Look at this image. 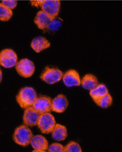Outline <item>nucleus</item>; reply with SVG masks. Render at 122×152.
I'll return each instance as SVG.
<instances>
[{
  "label": "nucleus",
  "instance_id": "24",
  "mask_svg": "<svg viewBox=\"0 0 122 152\" xmlns=\"http://www.w3.org/2000/svg\"><path fill=\"white\" fill-rule=\"evenodd\" d=\"M44 0H31V4L34 7H41Z\"/></svg>",
  "mask_w": 122,
  "mask_h": 152
},
{
  "label": "nucleus",
  "instance_id": "25",
  "mask_svg": "<svg viewBox=\"0 0 122 152\" xmlns=\"http://www.w3.org/2000/svg\"><path fill=\"white\" fill-rule=\"evenodd\" d=\"M2 79V72H1V70L0 69V83L1 82Z\"/></svg>",
  "mask_w": 122,
  "mask_h": 152
},
{
  "label": "nucleus",
  "instance_id": "10",
  "mask_svg": "<svg viewBox=\"0 0 122 152\" xmlns=\"http://www.w3.org/2000/svg\"><path fill=\"white\" fill-rule=\"evenodd\" d=\"M63 81L66 86H78L81 85V80L78 72L74 70H70L63 74Z\"/></svg>",
  "mask_w": 122,
  "mask_h": 152
},
{
  "label": "nucleus",
  "instance_id": "23",
  "mask_svg": "<svg viewBox=\"0 0 122 152\" xmlns=\"http://www.w3.org/2000/svg\"><path fill=\"white\" fill-rule=\"evenodd\" d=\"M1 3L7 8L12 10L16 8L17 5V1L15 0H4L2 1Z\"/></svg>",
  "mask_w": 122,
  "mask_h": 152
},
{
  "label": "nucleus",
  "instance_id": "20",
  "mask_svg": "<svg viewBox=\"0 0 122 152\" xmlns=\"http://www.w3.org/2000/svg\"><path fill=\"white\" fill-rule=\"evenodd\" d=\"M62 21L63 20L61 18H58L57 17L54 18L49 23L48 27L45 30V32H54L57 31L61 27L62 24Z\"/></svg>",
  "mask_w": 122,
  "mask_h": 152
},
{
  "label": "nucleus",
  "instance_id": "9",
  "mask_svg": "<svg viewBox=\"0 0 122 152\" xmlns=\"http://www.w3.org/2000/svg\"><path fill=\"white\" fill-rule=\"evenodd\" d=\"M40 114L33 108L32 106L25 108L23 116V121L25 125L28 127L37 126L39 120Z\"/></svg>",
  "mask_w": 122,
  "mask_h": 152
},
{
  "label": "nucleus",
  "instance_id": "19",
  "mask_svg": "<svg viewBox=\"0 0 122 152\" xmlns=\"http://www.w3.org/2000/svg\"><path fill=\"white\" fill-rule=\"evenodd\" d=\"M95 103L102 108H108L112 104V97L110 94H107L98 100Z\"/></svg>",
  "mask_w": 122,
  "mask_h": 152
},
{
  "label": "nucleus",
  "instance_id": "13",
  "mask_svg": "<svg viewBox=\"0 0 122 152\" xmlns=\"http://www.w3.org/2000/svg\"><path fill=\"white\" fill-rule=\"evenodd\" d=\"M54 18L52 17L49 16L47 13L41 10L37 12L36 16L35 18L34 22L38 28L45 31L49 23Z\"/></svg>",
  "mask_w": 122,
  "mask_h": 152
},
{
  "label": "nucleus",
  "instance_id": "7",
  "mask_svg": "<svg viewBox=\"0 0 122 152\" xmlns=\"http://www.w3.org/2000/svg\"><path fill=\"white\" fill-rule=\"evenodd\" d=\"M32 107L40 115L50 112L52 111V99L48 96H41L37 97Z\"/></svg>",
  "mask_w": 122,
  "mask_h": 152
},
{
  "label": "nucleus",
  "instance_id": "16",
  "mask_svg": "<svg viewBox=\"0 0 122 152\" xmlns=\"http://www.w3.org/2000/svg\"><path fill=\"white\" fill-rule=\"evenodd\" d=\"M81 85L85 89L91 90L97 86L98 81L97 78L93 75L87 74L82 79Z\"/></svg>",
  "mask_w": 122,
  "mask_h": 152
},
{
  "label": "nucleus",
  "instance_id": "12",
  "mask_svg": "<svg viewBox=\"0 0 122 152\" xmlns=\"http://www.w3.org/2000/svg\"><path fill=\"white\" fill-rule=\"evenodd\" d=\"M68 105V101L63 94H60L52 100V111L57 113H63L65 111Z\"/></svg>",
  "mask_w": 122,
  "mask_h": 152
},
{
  "label": "nucleus",
  "instance_id": "21",
  "mask_svg": "<svg viewBox=\"0 0 122 152\" xmlns=\"http://www.w3.org/2000/svg\"><path fill=\"white\" fill-rule=\"evenodd\" d=\"M81 152L82 148L80 145L75 142H71L64 147V152Z\"/></svg>",
  "mask_w": 122,
  "mask_h": 152
},
{
  "label": "nucleus",
  "instance_id": "4",
  "mask_svg": "<svg viewBox=\"0 0 122 152\" xmlns=\"http://www.w3.org/2000/svg\"><path fill=\"white\" fill-rule=\"evenodd\" d=\"M17 62V55L11 49H4L0 52V65L5 68L15 66Z\"/></svg>",
  "mask_w": 122,
  "mask_h": 152
},
{
  "label": "nucleus",
  "instance_id": "15",
  "mask_svg": "<svg viewBox=\"0 0 122 152\" xmlns=\"http://www.w3.org/2000/svg\"><path fill=\"white\" fill-rule=\"evenodd\" d=\"M67 129L65 126L61 124H56L52 132V137L54 140L63 141L65 140L67 137Z\"/></svg>",
  "mask_w": 122,
  "mask_h": 152
},
{
  "label": "nucleus",
  "instance_id": "18",
  "mask_svg": "<svg viewBox=\"0 0 122 152\" xmlns=\"http://www.w3.org/2000/svg\"><path fill=\"white\" fill-rule=\"evenodd\" d=\"M13 16L12 10L7 8L0 2V20L7 22L10 20Z\"/></svg>",
  "mask_w": 122,
  "mask_h": 152
},
{
  "label": "nucleus",
  "instance_id": "3",
  "mask_svg": "<svg viewBox=\"0 0 122 152\" xmlns=\"http://www.w3.org/2000/svg\"><path fill=\"white\" fill-rule=\"evenodd\" d=\"M56 124L54 116L49 112L40 115L37 126L42 133L49 134L53 131Z\"/></svg>",
  "mask_w": 122,
  "mask_h": 152
},
{
  "label": "nucleus",
  "instance_id": "6",
  "mask_svg": "<svg viewBox=\"0 0 122 152\" xmlns=\"http://www.w3.org/2000/svg\"><path fill=\"white\" fill-rule=\"evenodd\" d=\"M63 75V72L60 69L47 66L41 74L40 77L47 84L52 85L59 82L62 79Z\"/></svg>",
  "mask_w": 122,
  "mask_h": 152
},
{
  "label": "nucleus",
  "instance_id": "2",
  "mask_svg": "<svg viewBox=\"0 0 122 152\" xmlns=\"http://www.w3.org/2000/svg\"><path fill=\"white\" fill-rule=\"evenodd\" d=\"M32 137V132L30 128L23 124L16 128L13 139L17 144L22 147H26L30 144Z\"/></svg>",
  "mask_w": 122,
  "mask_h": 152
},
{
  "label": "nucleus",
  "instance_id": "1",
  "mask_svg": "<svg viewBox=\"0 0 122 152\" xmlns=\"http://www.w3.org/2000/svg\"><path fill=\"white\" fill-rule=\"evenodd\" d=\"M36 91L31 87L22 88L16 97L17 102L21 108H26L32 106L36 100Z\"/></svg>",
  "mask_w": 122,
  "mask_h": 152
},
{
  "label": "nucleus",
  "instance_id": "11",
  "mask_svg": "<svg viewBox=\"0 0 122 152\" xmlns=\"http://www.w3.org/2000/svg\"><path fill=\"white\" fill-rule=\"evenodd\" d=\"M30 144L35 149L33 152H45L47 150L49 146L48 141L42 135L33 136Z\"/></svg>",
  "mask_w": 122,
  "mask_h": 152
},
{
  "label": "nucleus",
  "instance_id": "14",
  "mask_svg": "<svg viewBox=\"0 0 122 152\" xmlns=\"http://www.w3.org/2000/svg\"><path fill=\"white\" fill-rule=\"evenodd\" d=\"M51 46V43L43 37H37L33 39L31 47L35 52L40 53Z\"/></svg>",
  "mask_w": 122,
  "mask_h": 152
},
{
  "label": "nucleus",
  "instance_id": "22",
  "mask_svg": "<svg viewBox=\"0 0 122 152\" xmlns=\"http://www.w3.org/2000/svg\"><path fill=\"white\" fill-rule=\"evenodd\" d=\"M49 152H64V147L58 143H53L49 145L47 150Z\"/></svg>",
  "mask_w": 122,
  "mask_h": 152
},
{
  "label": "nucleus",
  "instance_id": "17",
  "mask_svg": "<svg viewBox=\"0 0 122 152\" xmlns=\"http://www.w3.org/2000/svg\"><path fill=\"white\" fill-rule=\"evenodd\" d=\"M108 88L104 84H98L93 89L90 90V96L94 102H96L100 98L108 94Z\"/></svg>",
  "mask_w": 122,
  "mask_h": 152
},
{
  "label": "nucleus",
  "instance_id": "5",
  "mask_svg": "<svg viewBox=\"0 0 122 152\" xmlns=\"http://www.w3.org/2000/svg\"><path fill=\"white\" fill-rule=\"evenodd\" d=\"M15 67L17 73L24 78L31 77L35 71V66L33 63L26 58L18 61Z\"/></svg>",
  "mask_w": 122,
  "mask_h": 152
},
{
  "label": "nucleus",
  "instance_id": "8",
  "mask_svg": "<svg viewBox=\"0 0 122 152\" xmlns=\"http://www.w3.org/2000/svg\"><path fill=\"white\" fill-rule=\"evenodd\" d=\"M41 7L43 11L54 18L60 11L61 2L59 0H44Z\"/></svg>",
  "mask_w": 122,
  "mask_h": 152
}]
</instances>
